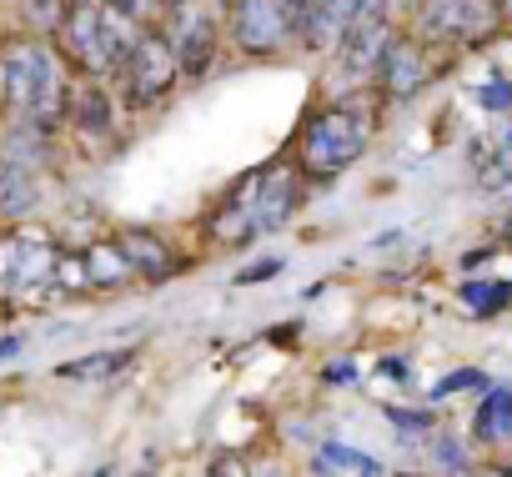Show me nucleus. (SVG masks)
I'll use <instances>...</instances> for the list:
<instances>
[{
  "mask_svg": "<svg viewBox=\"0 0 512 477\" xmlns=\"http://www.w3.org/2000/svg\"><path fill=\"white\" fill-rule=\"evenodd\" d=\"M181 76V61H176V46L171 36L161 31H141L131 56L121 61V86H126V101L131 106H156Z\"/></svg>",
  "mask_w": 512,
  "mask_h": 477,
  "instance_id": "20e7f679",
  "label": "nucleus"
},
{
  "mask_svg": "<svg viewBox=\"0 0 512 477\" xmlns=\"http://www.w3.org/2000/svg\"><path fill=\"white\" fill-rule=\"evenodd\" d=\"M116 247H121V257L131 262V272H141V277H151V282H161V277L176 272L171 247H161V236H151V231H141V226L121 231V236H116Z\"/></svg>",
  "mask_w": 512,
  "mask_h": 477,
  "instance_id": "f8f14e48",
  "label": "nucleus"
},
{
  "mask_svg": "<svg viewBox=\"0 0 512 477\" xmlns=\"http://www.w3.org/2000/svg\"><path fill=\"white\" fill-rule=\"evenodd\" d=\"M392 422H397V432H427V422H432V417H427V412H402V407H397V412H392Z\"/></svg>",
  "mask_w": 512,
  "mask_h": 477,
  "instance_id": "412c9836",
  "label": "nucleus"
},
{
  "mask_svg": "<svg viewBox=\"0 0 512 477\" xmlns=\"http://www.w3.org/2000/svg\"><path fill=\"white\" fill-rule=\"evenodd\" d=\"M71 116H76L81 131H106V126H111V101H106V91H96V86H76V96H71Z\"/></svg>",
  "mask_w": 512,
  "mask_h": 477,
  "instance_id": "f3484780",
  "label": "nucleus"
},
{
  "mask_svg": "<svg viewBox=\"0 0 512 477\" xmlns=\"http://www.w3.org/2000/svg\"><path fill=\"white\" fill-rule=\"evenodd\" d=\"M0 101L11 116L26 121H46L61 101V76H56V56L46 41H6L0 46Z\"/></svg>",
  "mask_w": 512,
  "mask_h": 477,
  "instance_id": "f03ea898",
  "label": "nucleus"
},
{
  "mask_svg": "<svg viewBox=\"0 0 512 477\" xmlns=\"http://www.w3.org/2000/svg\"><path fill=\"white\" fill-rule=\"evenodd\" d=\"M36 201H41L36 176L16 156H0V216H31Z\"/></svg>",
  "mask_w": 512,
  "mask_h": 477,
  "instance_id": "ddd939ff",
  "label": "nucleus"
},
{
  "mask_svg": "<svg viewBox=\"0 0 512 477\" xmlns=\"http://www.w3.org/2000/svg\"><path fill=\"white\" fill-rule=\"evenodd\" d=\"M472 382H482L477 372H452L447 382H437V392H457V387H472Z\"/></svg>",
  "mask_w": 512,
  "mask_h": 477,
  "instance_id": "393cba45",
  "label": "nucleus"
},
{
  "mask_svg": "<svg viewBox=\"0 0 512 477\" xmlns=\"http://www.w3.org/2000/svg\"><path fill=\"white\" fill-rule=\"evenodd\" d=\"M392 36H397V31L387 26V11L352 16L347 31L337 36V41H342V71H347V76H367V71H377V61H382V51H387Z\"/></svg>",
  "mask_w": 512,
  "mask_h": 477,
  "instance_id": "9b49d317",
  "label": "nucleus"
},
{
  "mask_svg": "<svg viewBox=\"0 0 512 477\" xmlns=\"http://www.w3.org/2000/svg\"><path fill=\"white\" fill-rule=\"evenodd\" d=\"M21 357V337H0V362H11Z\"/></svg>",
  "mask_w": 512,
  "mask_h": 477,
  "instance_id": "a878e982",
  "label": "nucleus"
},
{
  "mask_svg": "<svg viewBox=\"0 0 512 477\" xmlns=\"http://www.w3.org/2000/svg\"><path fill=\"white\" fill-rule=\"evenodd\" d=\"M61 252L46 236H0V287L11 292H41L56 282Z\"/></svg>",
  "mask_w": 512,
  "mask_h": 477,
  "instance_id": "423d86ee",
  "label": "nucleus"
},
{
  "mask_svg": "<svg viewBox=\"0 0 512 477\" xmlns=\"http://www.w3.org/2000/svg\"><path fill=\"white\" fill-rule=\"evenodd\" d=\"M56 36H61L66 56L81 71L106 76V71H121V61L131 56V46L141 36V21L126 16L121 6H111V0H71Z\"/></svg>",
  "mask_w": 512,
  "mask_h": 477,
  "instance_id": "f257e3e1",
  "label": "nucleus"
},
{
  "mask_svg": "<svg viewBox=\"0 0 512 477\" xmlns=\"http://www.w3.org/2000/svg\"><path fill=\"white\" fill-rule=\"evenodd\" d=\"M492 6H497V16H502V21H512V0H492Z\"/></svg>",
  "mask_w": 512,
  "mask_h": 477,
  "instance_id": "cd10ccee",
  "label": "nucleus"
},
{
  "mask_svg": "<svg viewBox=\"0 0 512 477\" xmlns=\"http://www.w3.org/2000/svg\"><path fill=\"white\" fill-rule=\"evenodd\" d=\"M357 16H372V11H387V0H352Z\"/></svg>",
  "mask_w": 512,
  "mask_h": 477,
  "instance_id": "bb28decb",
  "label": "nucleus"
},
{
  "mask_svg": "<svg viewBox=\"0 0 512 477\" xmlns=\"http://www.w3.org/2000/svg\"><path fill=\"white\" fill-rule=\"evenodd\" d=\"M367 151V121L357 106H327L317 111L307 126H302V141H297V156H302V171L307 176H342L352 161H362Z\"/></svg>",
  "mask_w": 512,
  "mask_h": 477,
  "instance_id": "7ed1b4c3",
  "label": "nucleus"
},
{
  "mask_svg": "<svg viewBox=\"0 0 512 477\" xmlns=\"http://www.w3.org/2000/svg\"><path fill=\"white\" fill-rule=\"evenodd\" d=\"M81 257H86V277H91L96 287H121V282L131 277V262L121 257L116 242H101V247H91V252H81Z\"/></svg>",
  "mask_w": 512,
  "mask_h": 477,
  "instance_id": "2eb2a0df",
  "label": "nucleus"
},
{
  "mask_svg": "<svg viewBox=\"0 0 512 477\" xmlns=\"http://www.w3.org/2000/svg\"><path fill=\"white\" fill-rule=\"evenodd\" d=\"M161 16H171L166 36L176 46L181 76H206L211 61H216V26H211V16L196 6V0H176V6H166Z\"/></svg>",
  "mask_w": 512,
  "mask_h": 477,
  "instance_id": "6e6552de",
  "label": "nucleus"
},
{
  "mask_svg": "<svg viewBox=\"0 0 512 477\" xmlns=\"http://www.w3.org/2000/svg\"><path fill=\"white\" fill-rule=\"evenodd\" d=\"M277 272H282V262H277V257H262L256 267H246L236 282H267V277H277Z\"/></svg>",
  "mask_w": 512,
  "mask_h": 477,
  "instance_id": "aec40b11",
  "label": "nucleus"
},
{
  "mask_svg": "<svg viewBox=\"0 0 512 477\" xmlns=\"http://www.w3.org/2000/svg\"><path fill=\"white\" fill-rule=\"evenodd\" d=\"M477 432H482L487 442H497V437L512 432V392H492V397L482 402V412H477Z\"/></svg>",
  "mask_w": 512,
  "mask_h": 477,
  "instance_id": "a211bd4d",
  "label": "nucleus"
},
{
  "mask_svg": "<svg viewBox=\"0 0 512 477\" xmlns=\"http://www.w3.org/2000/svg\"><path fill=\"white\" fill-rule=\"evenodd\" d=\"M322 377H327V382H332V387H347V382H352V377H357V367H352V362H332V367H327V372H322Z\"/></svg>",
  "mask_w": 512,
  "mask_h": 477,
  "instance_id": "b1692460",
  "label": "nucleus"
},
{
  "mask_svg": "<svg viewBox=\"0 0 512 477\" xmlns=\"http://www.w3.org/2000/svg\"><path fill=\"white\" fill-rule=\"evenodd\" d=\"M66 6H71V0H26V21H31L41 36H46V31H61Z\"/></svg>",
  "mask_w": 512,
  "mask_h": 477,
  "instance_id": "6ab92c4d",
  "label": "nucleus"
},
{
  "mask_svg": "<svg viewBox=\"0 0 512 477\" xmlns=\"http://www.w3.org/2000/svg\"><path fill=\"white\" fill-rule=\"evenodd\" d=\"M302 206V181L292 166H272L262 176H251V216L256 231H282Z\"/></svg>",
  "mask_w": 512,
  "mask_h": 477,
  "instance_id": "1a4fd4ad",
  "label": "nucleus"
},
{
  "mask_svg": "<svg viewBox=\"0 0 512 477\" xmlns=\"http://www.w3.org/2000/svg\"><path fill=\"white\" fill-rule=\"evenodd\" d=\"M131 367V352H91L81 362H66L61 377L66 382H106V377H121Z\"/></svg>",
  "mask_w": 512,
  "mask_h": 477,
  "instance_id": "dca6fc26",
  "label": "nucleus"
},
{
  "mask_svg": "<svg viewBox=\"0 0 512 477\" xmlns=\"http://www.w3.org/2000/svg\"><path fill=\"white\" fill-rule=\"evenodd\" d=\"M412 6H422V0H412Z\"/></svg>",
  "mask_w": 512,
  "mask_h": 477,
  "instance_id": "c756f323",
  "label": "nucleus"
},
{
  "mask_svg": "<svg viewBox=\"0 0 512 477\" xmlns=\"http://www.w3.org/2000/svg\"><path fill=\"white\" fill-rule=\"evenodd\" d=\"M111 6H121L126 16H136V21H146V16H156L161 11V0H111Z\"/></svg>",
  "mask_w": 512,
  "mask_h": 477,
  "instance_id": "4be33fe9",
  "label": "nucleus"
},
{
  "mask_svg": "<svg viewBox=\"0 0 512 477\" xmlns=\"http://www.w3.org/2000/svg\"><path fill=\"white\" fill-rule=\"evenodd\" d=\"M312 467L327 472V477H377V472H382V462H377L372 452L342 447V442H322V447L312 452Z\"/></svg>",
  "mask_w": 512,
  "mask_h": 477,
  "instance_id": "4468645a",
  "label": "nucleus"
},
{
  "mask_svg": "<svg viewBox=\"0 0 512 477\" xmlns=\"http://www.w3.org/2000/svg\"><path fill=\"white\" fill-rule=\"evenodd\" d=\"M427 76H432V66H427L422 46L412 36H392L387 51H382V61H377V86L392 101H407V96H417L427 86Z\"/></svg>",
  "mask_w": 512,
  "mask_h": 477,
  "instance_id": "9d476101",
  "label": "nucleus"
},
{
  "mask_svg": "<svg viewBox=\"0 0 512 477\" xmlns=\"http://www.w3.org/2000/svg\"><path fill=\"white\" fill-rule=\"evenodd\" d=\"M231 36L246 56H272L292 41L287 0H231Z\"/></svg>",
  "mask_w": 512,
  "mask_h": 477,
  "instance_id": "39448f33",
  "label": "nucleus"
},
{
  "mask_svg": "<svg viewBox=\"0 0 512 477\" xmlns=\"http://www.w3.org/2000/svg\"><path fill=\"white\" fill-rule=\"evenodd\" d=\"M497 21L492 0H422V36L432 41H487Z\"/></svg>",
  "mask_w": 512,
  "mask_h": 477,
  "instance_id": "0eeeda50",
  "label": "nucleus"
},
{
  "mask_svg": "<svg viewBox=\"0 0 512 477\" xmlns=\"http://www.w3.org/2000/svg\"><path fill=\"white\" fill-rule=\"evenodd\" d=\"M482 106H487V111H507V106H512V86H487V91H482Z\"/></svg>",
  "mask_w": 512,
  "mask_h": 477,
  "instance_id": "5701e85b",
  "label": "nucleus"
},
{
  "mask_svg": "<svg viewBox=\"0 0 512 477\" xmlns=\"http://www.w3.org/2000/svg\"><path fill=\"white\" fill-rule=\"evenodd\" d=\"M166 6H176V0H161V11H166Z\"/></svg>",
  "mask_w": 512,
  "mask_h": 477,
  "instance_id": "c85d7f7f",
  "label": "nucleus"
}]
</instances>
